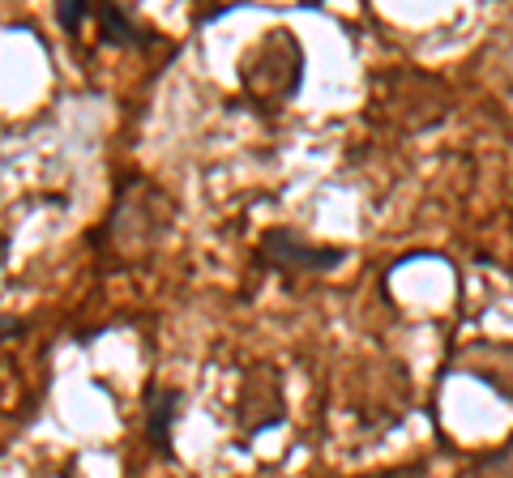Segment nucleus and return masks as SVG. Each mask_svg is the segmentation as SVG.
<instances>
[{
  "label": "nucleus",
  "instance_id": "1",
  "mask_svg": "<svg viewBox=\"0 0 513 478\" xmlns=\"http://www.w3.org/2000/svg\"><path fill=\"white\" fill-rule=\"evenodd\" d=\"M261 261L282 269V273H308V269H334L338 261H342V252L338 248H308V244H299V239L282 235V231H270L265 244H261Z\"/></svg>",
  "mask_w": 513,
  "mask_h": 478
},
{
  "label": "nucleus",
  "instance_id": "2",
  "mask_svg": "<svg viewBox=\"0 0 513 478\" xmlns=\"http://www.w3.org/2000/svg\"><path fill=\"white\" fill-rule=\"evenodd\" d=\"M146 406H150V444H155L163 457H172V427L180 419V406H184V393L176 389H150L146 393Z\"/></svg>",
  "mask_w": 513,
  "mask_h": 478
},
{
  "label": "nucleus",
  "instance_id": "3",
  "mask_svg": "<svg viewBox=\"0 0 513 478\" xmlns=\"http://www.w3.org/2000/svg\"><path fill=\"white\" fill-rule=\"evenodd\" d=\"M95 18H99L107 43H138V30H133L129 13H120L116 4H95Z\"/></svg>",
  "mask_w": 513,
  "mask_h": 478
},
{
  "label": "nucleus",
  "instance_id": "4",
  "mask_svg": "<svg viewBox=\"0 0 513 478\" xmlns=\"http://www.w3.org/2000/svg\"><path fill=\"white\" fill-rule=\"evenodd\" d=\"M86 18H95V4H78V0H64V4H56V21L69 30V35H78V26Z\"/></svg>",
  "mask_w": 513,
  "mask_h": 478
},
{
  "label": "nucleus",
  "instance_id": "5",
  "mask_svg": "<svg viewBox=\"0 0 513 478\" xmlns=\"http://www.w3.org/2000/svg\"><path fill=\"white\" fill-rule=\"evenodd\" d=\"M18 333H21L18 316H0V342H4V338H18Z\"/></svg>",
  "mask_w": 513,
  "mask_h": 478
}]
</instances>
